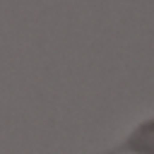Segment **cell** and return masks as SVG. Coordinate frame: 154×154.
Wrapping results in <instances>:
<instances>
[{
	"instance_id": "obj_1",
	"label": "cell",
	"mask_w": 154,
	"mask_h": 154,
	"mask_svg": "<svg viewBox=\"0 0 154 154\" xmlns=\"http://www.w3.org/2000/svg\"><path fill=\"white\" fill-rule=\"evenodd\" d=\"M123 149H132V152H140V154H154V123L140 125L130 135V140L123 144Z\"/></svg>"
}]
</instances>
